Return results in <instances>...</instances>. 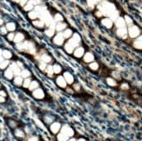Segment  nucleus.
Instances as JSON below:
<instances>
[{"label": "nucleus", "instance_id": "1", "mask_svg": "<svg viewBox=\"0 0 142 141\" xmlns=\"http://www.w3.org/2000/svg\"><path fill=\"white\" fill-rule=\"evenodd\" d=\"M29 44L30 41H23L21 43L16 44V48L20 51H27L28 47H29Z\"/></svg>", "mask_w": 142, "mask_h": 141}, {"label": "nucleus", "instance_id": "2", "mask_svg": "<svg viewBox=\"0 0 142 141\" xmlns=\"http://www.w3.org/2000/svg\"><path fill=\"white\" fill-rule=\"evenodd\" d=\"M60 132L62 133H64V135H66L67 137H72V136H73L74 134V132H73V130L72 129L71 127L69 126V125H64V126H62L61 127V130H60Z\"/></svg>", "mask_w": 142, "mask_h": 141}, {"label": "nucleus", "instance_id": "3", "mask_svg": "<svg viewBox=\"0 0 142 141\" xmlns=\"http://www.w3.org/2000/svg\"><path fill=\"white\" fill-rule=\"evenodd\" d=\"M32 96L36 99H43L45 98V92H44L42 89L38 87V89H36V90L32 91Z\"/></svg>", "mask_w": 142, "mask_h": 141}, {"label": "nucleus", "instance_id": "4", "mask_svg": "<svg viewBox=\"0 0 142 141\" xmlns=\"http://www.w3.org/2000/svg\"><path fill=\"white\" fill-rule=\"evenodd\" d=\"M61 125L60 123L58 122H52L51 124V126H50V130L51 132L53 133V134H57V133L59 132V131L61 130Z\"/></svg>", "mask_w": 142, "mask_h": 141}, {"label": "nucleus", "instance_id": "5", "mask_svg": "<svg viewBox=\"0 0 142 141\" xmlns=\"http://www.w3.org/2000/svg\"><path fill=\"white\" fill-rule=\"evenodd\" d=\"M64 38L63 36V33H58L54 37L53 43L57 44V45H62L64 43Z\"/></svg>", "mask_w": 142, "mask_h": 141}, {"label": "nucleus", "instance_id": "6", "mask_svg": "<svg viewBox=\"0 0 142 141\" xmlns=\"http://www.w3.org/2000/svg\"><path fill=\"white\" fill-rule=\"evenodd\" d=\"M56 83L60 88H66V85H67L66 81V79H64V78L63 77V76H58V77H57Z\"/></svg>", "mask_w": 142, "mask_h": 141}, {"label": "nucleus", "instance_id": "7", "mask_svg": "<svg viewBox=\"0 0 142 141\" xmlns=\"http://www.w3.org/2000/svg\"><path fill=\"white\" fill-rule=\"evenodd\" d=\"M25 40V35L24 33L22 32H17L15 33V36H14V39H13V42L15 43V44H19V43H21V42H23Z\"/></svg>", "mask_w": 142, "mask_h": 141}, {"label": "nucleus", "instance_id": "8", "mask_svg": "<svg viewBox=\"0 0 142 141\" xmlns=\"http://www.w3.org/2000/svg\"><path fill=\"white\" fill-rule=\"evenodd\" d=\"M10 68L12 70V72H13L14 75L16 76H20V74H21V68H20L19 65H17V63H12V64H11V66H10Z\"/></svg>", "mask_w": 142, "mask_h": 141}, {"label": "nucleus", "instance_id": "9", "mask_svg": "<svg viewBox=\"0 0 142 141\" xmlns=\"http://www.w3.org/2000/svg\"><path fill=\"white\" fill-rule=\"evenodd\" d=\"M63 77L64 78V79H66V83H67V84H69V85H72V84L73 83L74 78H73V76L72 75L70 72H66L64 73V76H63Z\"/></svg>", "mask_w": 142, "mask_h": 141}, {"label": "nucleus", "instance_id": "10", "mask_svg": "<svg viewBox=\"0 0 142 141\" xmlns=\"http://www.w3.org/2000/svg\"><path fill=\"white\" fill-rule=\"evenodd\" d=\"M84 48L83 47H78L77 49H75V51H73V55L74 57H83L84 55Z\"/></svg>", "mask_w": 142, "mask_h": 141}, {"label": "nucleus", "instance_id": "11", "mask_svg": "<svg viewBox=\"0 0 142 141\" xmlns=\"http://www.w3.org/2000/svg\"><path fill=\"white\" fill-rule=\"evenodd\" d=\"M5 27L7 29V31H8L9 32H11V31H16L17 25H16V24H15L14 22H8V23H6Z\"/></svg>", "mask_w": 142, "mask_h": 141}, {"label": "nucleus", "instance_id": "12", "mask_svg": "<svg viewBox=\"0 0 142 141\" xmlns=\"http://www.w3.org/2000/svg\"><path fill=\"white\" fill-rule=\"evenodd\" d=\"M4 75L7 79H12V78H13V76H14V73L11 68H7V69H5V70H4Z\"/></svg>", "mask_w": 142, "mask_h": 141}, {"label": "nucleus", "instance_id": "13", "mask_svg": "<svg viewBox=\"0 0 142 141\" xmlns=\"http://www.w3.org/2000/svg\"><path fill=\"white\" fill-rule=\"evenodd\" d=\"M32 25L35 26V27H37V28H44L45 27V24L44 21L42 20H40V19H36L34 21H32Z\"/></svg>", "mask_w": 142, "mask_h": 141}, {"label": "nucleus", "instance_id": "14", "mask_svg": "<svg viewBox=\"0 0 142 141\" xmlns=\"http://www.w3.org/2000/svg\"><path fill=\"white\" fill-rule=\"evenodd\" d=\"M2 56H3L4 59L9 60L11 58L13 55H12L11 51H10L9 50H3V51H2Z\"/></svg>", "mask_w": 142, "mask_h": 141}, {"label": "nucleus", "instance_id": "15", "mask_svg": "<svg viewBox=\"0 0 142 141\" xmlns=\"http://www.w3.org/2000/svg\"><path fill=\"white\" fill-rule=\"evenodd\" d=\"M34 8H35L34 5H33L30 1H28L27 4H25L24 7H23V10H24L25 11H26V12H30V11H32V10H34Z\"/></svg>", "mask_w": 142, "mask_h": 141}, {"label": "nucleus", "instance_id": "16", "mask_svg": "<svg viewBox=\"0 0 142 141\" xmlns=\"http://www.w3.org/2000/svg\"><path fill=\"white\" fill-rule=\"evenodd\" d=\"M28 17L30 18L32 21H34L36 19H38V12L37 11H35L34 10H32V11H30V12H28Z\"/></svg>", "mask_w": 142, "mask_h": 141}, {"label": "nucleus", "instance_id": "17", "mask_svg": "<svg viewBox=\"0 0 142 141\" xmlns=\"http://www.w3.org/2000/svg\"><path fill=\"white\" fill-rule=\"evenodd\" d=\"M38 87H39V85H38V81L36 80H32V82H31L30 84V86L28 87V89L31 91H33L34 90H36V89H38Z\"/></svg>", "mask_w": 142, "mask_h": 141}, {"label": "nucleus", "instance_id": "18", "mask_svg": "<svg viewBox=\"0 0 142 141\" xmlns=\"http://www.w3.org/2000/svg\"><path fill=\"white\" fill-rule=\"evenodd\" d=\"M23 81L24 80H23V78L21 77V76H16L13 79V83H14L15 85L20 86V85H23Z\"/></svg>", "mask_w": 142, "mask_h": 141}, {"label": "nucleus", "instance_id": "19", "mask_svg": "<svg viewBox=\"0 0 142 141\" xmlns=\"http://www.w3.org/2000/svg\"><path fill=\"white\" fill-rule=\"evenodd\" d=\"M55 28L58 31H64L66 29V24L63 23V22H59L56 25Z\"/></svg>", "mask_w": 142, "mask_h": 141}, {"label": "nucleus", "instance_id": "20", "mask_svg": "<svg viewBox=\"0 0 142 141\" xmlns=\"http://www.w3.org/2000/svg\"><path fill=\"white\" fill-rule=\"evenodd\" d=\"M139 33V31L138 30V28L135 27V26H133V27L130 28V30H129V34H130V36L132 38H134V37H137V35Z\"/></svg>", "mask_w": 142, "mask_h": 141}, {"label": "nucleus", "instance_id": "21", "mask_svg": "<svg viewBox=\"0 0 142 141\" xmlns=\"http://www.w3.org/2000/svg\"><path fill=\"white\" fill-rule=\"evenodd\" d=\"M64 50H66V51L67 52V53H73L74 47L69 42H67V43L66 44V45H64Z\"/></svg>", "mask_w": 142, "mask_h": 141}, {"label": "nucleus", "instance_id": "22", "mask_svg": "<svg viewBox=\"0 0 142 141\" xmlns=\"http://www.w3.org/2000/svg\"><path fill=\"white\" fill-rule=\"evenodd\" d=\"M9 64H10L9 60L4 59L3 61L0 63V70H5V69H7V67L9 66Z\"/></svg>", "mask_w": 142, "mask_h": 141}, {"label": "nucleus", "instance_id": "23", "mask_svg": "<svg viewBox=\"0 0 142 141\" xmlns=\"http://www.w3.org/2000/svg\"><path fill=\"white\" fill-rule=\"evenodd\" d=\"M40 59H41V61L45 62L46 64H48V63H50L51 61V57L47 54H43L42 56L40 57Z\"/></svg>", "mask_w": 142, "mask_h": 141}, {"label": "nucleus", "instance_id": "24", "mask_svg": "<svg viewBox=\"0 0 142 141\" xmlns=\"http://www.w3.org/2000/svg\"><path fill=\"white\" fill-rule=\"evenodd\" d=\"M57 138H58V141H67L70 138L67 137L66 135H64V133H62L60 132L58 134V137H57Z\"/></svg>", "mask_w": 142, "mask_h": 141}, {"label": "nucleus", "instance_id": "25", "mask_svg": "<svg viewBox=\"0 0 142 141\" xmlns=\"http://www.w3.org/2000/svg\"><path fill=\"white\" fill-rule=\"evenodd\" d=\"M63 36L64 38H69L73 36V31H72L71 29H66L63 32Z\"/></svg>", "mask_w": 142, "mask_h": 141}, {"label": "nucleus", "instance_id": "26", "mask_svg": "<svg viewBox=\"0 0 142 141\" xmlns=\"http://www.w3.org/2000/svg\"><path fill=\"white\" fill-rule=\"evenodd\" d=\"M93 59H94L93 55H92V53H86V55H85V57H84V60H85V61H86V63L92 62Z\"/></svg>", "mask_w": 142, "mask_h": 141}, {"label": "nucleus", "instance_id": "27", "mask_svg": "<svg viewBox=\"0 0 142 141\" xmlns=\"http://www.w3.org/2000/svg\"><path fill=\"white\" fill-rule=\"evenodd\" d=\"M20 76L23 78H30L31 76V72L30 70H28L26 69H24L21 70V74H20Z\"/></svg>", "mask_w": 142, "mask_h": 141}, {"label": "nucleus", "instance_id": "28", "mask_svg": "<svg viewBox=\"0 0 142 141\" xmlns=\"http://www.w3.org/2000/svg\"><path fill=\"white\" fill-rule=\"evenodd\" d=\"M45 72L47 73V75L49 77H51L53 74H54V72H53V65H48L45 69Z\"/></svg>", "mask_w": 142, "mask_h": 141}, {"label": "nucleus", "instance_id": "29", "mask_svg": "<svg viewBox=\"0 0 142 141\" xmlns=\"http://www.w3.org/2000/svg\"><path fill=\"white\" fill-rule=\"evenodd\" d=\"M134 46H135L136 48L142 49V37H140V38H138L134 42Z\"/></svg>", "mask_w": 142, "mask_h": 141}, {"label": "nucleus", "instance_id": "30", "mask_svg": "<svg viewBox=\"0 0 142 141\" xmlns=\"http://www.w3.org/2000/svg\"><path fill=\"white\" fill-rule=\"evenodd\" d=\"M32 82V79L30 78H25V80L23 81V87L24 88H28L30 86V84Z\"/></svg>", "mask_w": 142, "mask_h": 141}, {"label": "nucleus", "instance_id": "31", "mask_svg": "<svg viewBox=\"0 0 142 141\" xmlns=\"http://www.w3.org/2000/svg\"><path fill=\"white\" fill-rule=\"evenodd\" d=\"M5 36H6V38H7V40L10 41V42H13L14 36H15V33H14V31H11V32L7 33Z\"/></svg>", "mask_w": 142, "mask_h": 141}, {"label": "nucleus", "instance_id": "32", "mask_svg": "<svg viewBox=\"0 0 142 141\" xmlns=\"http://www.w3.org/2000/svg\"><path fill=\"white\" fill-rule=\"evenodd\" d=\"M15 135H16L17 138H25V132L20 129H17L15 131Z\"/></svg>", "mask_w": 142, "mask_h": 141}, {"label": "nucleus", "instance_id": "33", "mask_svg": "<svg viewBox=\"0 0 142 141\" xmlns=\"http://www.w3.org/2000/svg\"><path fill=\"white\" fill-rule=\"evenodd\" d=\"M45 34H46V36H48V37H52L54 35V28L49 27L48 29H46Z\"/></svg>", "mask_w": 142, "mask_h": 141}, {"label": "nucleus", "instance_id": "34", "mask_svg": "<svg viewBox=\"0 0 142 141\" xmlns=\"http://www.w3.org/2000/svg\"><path fill=\"white\" fill-rule=\"evenodd\" d=\"M62 70V68L59 64H54L53 65V72L54 73H56V74H58V73H60Z\"/></svg>", "mask_w": 142, "mask_h": 141}, {"label": "nucleus", "instance_id": "35", "mask_svg": "<svg viewBox=\"0 0 142 141\" xmlns=\"http://www.w3.org/2000/svg\"><path fill=\"white\" fill-rule=\"evenodd\" d=\"M53 20H54V22H56V23L62 22V20H63V17H62L60 14H56L55 16H54Z\"/></svg>", "mask_w": 142, "mask_h": 141}, {"label": "nucleus", "instance_id": "36", "mask_svg": "<svg viewBox=\"0 0 142 141\" xmlns=\"http://www.w3.org/2000/svg\"><path fill=\"white\" fill-rule=\"evenodd\" d=\"M117 33H118V35H119V36L124 37V38H125V36L126 35V29H123V28L119 29L118 31H117Z\"/></svg>", "mask_w": 142, "mask_h": 141}, {"label": "nucleus", "instance_id": "37", "mask_svg": "<svg viewBox=\"0 0 142 141\" xmlns=\"http://www.w3.org/2000/svg\"><path fill=\"white\" fill-rule=\"evenodd\" d=\"M7 33H8V31H7L5 26H4V25L0 26V34L3 36H5Z\"/></svg>", "mask_w": 142, "mask_h": 141}, {"label": "nucleus", "instance_id": "38", "mask_svg": "<svg viewBox=\"0 0 142 141\" xmlns=\"http://www.w3.org/2000/svg\"><path fill=\"white\" fill-rule=\"evenodd\" d=\"M38 67H39V69L41 70H45L46 67H47V64L43 61H40L39 64H38Z\"/></svg>", "mask_w": 142, "mask_h": 141}, {"label": "nucleus", "instance_id": "39", "mask_svg": "<svg viewBox=\"0 0 142 141\" xmlns=\"http://www.w3.org/2000/svg\"><path fill=\"white\" fill-rule=\"evenodd\" d=\"M8 125L11 128H16L17 127V123L13 119H9L8 120Z\"/></svg>", "mask_w": 142, "mask_h": 141}, {"label": "nucleus", "instance_id": "40", "mask_svg": "<svg viewBox=\"0 0 142 141\" xmlns=\"http://www.w3.org/2000/svg\"><path fill=\"white\" fill-rule=\"evenodd\" d=\"M102 23H103V25H105L106 27H111L112 25H113L112 21H111L110 19H104L102 21Z\"/></svg>", "mask_w": 142, "mask_h": 141}, {"label": "nucleus", "instance_id": "41", "mask_svg": "<svg viewBox=\"0 0 142 141\" xmlns=\"http://www.w3.org/2000/svg\"><path fill=\"white\" fill-rule=\"evenodd\" d=\"M89 67L91 68L92 70H97L98 68H99V64H98L97 63H92V64H90Z\"/></svg>", "mask_w": 142, "mask_h": 141}, {"label": "nucleus", "instance_id": "42", "mask_svg": "<svg viewBox=\"0 0 142 141\" xmlns=\"http://www.w3.org/2000/svg\"><path fill=\"white\" fill-rule=\"evenodd\" d=\"M45 121L46 124H51V123L53 122V119L51 117L46 116V117H45Z\"/></svg>", "mask_w": 142, "mask_h": 141}, {"label": "nucleus", "instance_id": "43", "mask_svg": "<svg viewBox=\"0 0 142 141\" xmlns=\"http://www.w3.org/2000/svg\"><path fill=\"white\" fill-rule=\"evenodd\" d=\"M125 25V22H124V20L122 18H120L118 21H117V26L119 27H123V26Z\"/></svg>", "mask_w": 142, "mask_h": 141}, {"label": "nucleus", "instance_id": "44", "mask_svg": "<svg viewBox=\"0 0 142 141\" xmlns=\"http://www.w3.org/2000/svg\"><path fill=\"white\" fill-rule=\"evenodd\" d=\"M73 40H75L76 42H78V43L79 44V42H80V37L79 36V34H77V33H75L74 35H73Z\"/></svg>", "mask_w": 142, "mask_h": 141}, {"label": "nucleus", "instance_id": "45", "mask_svg": "<svg viewBox=\"0 0 142 141\" xmlns=\"http://www.w3.org/2000/svg\"><path fill=\"white\" fill-rule=\"evenodd\" d=\"M107 84L109 85H112V86L116 85V82L113 79H112V78H108V79H107Z\"/></svg>", "mask_w": 142, "mask_h": 141}, {"label": "nucleus", "instance_id": "46", "mask_svg": "<svg viewBox=\"0 0 142 141\" xmlns=\"http://www.w3.org/2000/svg\"><path fill=\"white\" fill-rule=\"evenodd\" d=\"M28 1H29V0H19V4L21 7H24L25 5L27 4V2H28Z\"/></svg>", "mask_w": 142, "mask_h": 141}, {"label": "nucleus", "instance_id": "47", "mask_svg": "<svg viewBox=\"0 0 142 141\" xmlns=\"http://www.w3.org/2000/svg\"><path fill=\"white\" fill-rule=\"evenodd\" d=\"M73 88H74V90H75V91H79V89H80V86H79V84H74V85H73Z\"/></svg>", "mask_w": 142, "mask_h": 141}, {"label": "nucleus", "instance_id": "48", "mask_svg": "<svg viewBox=\"0 0 142 141\" xmlns=\"http://www.w3.org/2000/svg\"><path fill=\"white\" fill-rule=\"evenodd\" d=\"M0 96H2V97H5L7 96V94H6V92L4 91H3V90H0Z\"/></svg>", "mask_w": 142, "mask_h": 141}, {"label": "nucleus", "instance_id": "49", "mask_svg": "<svg viewBox=\"0 0 142 141\" xmlns=\"http://www.w3.org/2000/svg\"><path fill=\"white\" fill-rule=\"evenodd\" d=\"M4 102H5V98L0 96V103H4Z\"/></svg>", "mask_w": 142, "mask_h": 141}, {"label": "nucleus", "instance_id": "50", "mask_svg": "<svg viewBox=\"0 0 142 141\" xmlns=\"http://www.w3.org/2000/svg\"><path fill=\"white\" fill-rule=\"evenodd\" d=\"M28 141H38V138H36V137H32Z\"/></svg>", "mask_w": 142, "mask_h": 141}, {"label": "nucleus", "instance_id": "51", "mask_svg": "<svg viewBox=\"0 0 142 141\" xmlns=\"http://www.w3.org/2000/svg\"><path fill=\"white\" fill-rule=\"evenodd\" d=\"M17 65H19V66L21 68V69H23V68H24V65H23V64L21 62H17Z\"/></svg>", "mask_w": 142, "mask_h": 141}, {"label": "nucleus", "instance_id": "52", "mask_svg": "<svg viewBox=\"0 0 142 141\" xmlns=\"http://www.w3.org/2000/svg\"><path fill=\"white\" fill-rule=\"evenodd\" d=\"M4 60V57H3V56L2 55H0V63H1L2 61Z\"/></svg>", "mask_w": 142, "mask_h": 141}, {"label": "nucleus", "instance_id": "53", "mask_svg": "<svg viewBox=\"0 0 142 141\" xmlns=\"http://www.w3.org/2000/svg\"><path fill=\"white\" fill-rule=\"evenodd\" d=\"M67 141H76V139H74V138H70V139H68Z\"/></svg>", "mask_w": 142, "mask_h": 141}, {"label": "nucleus", "instance_id": "54", "mask_svg": "<svg viewBox=\"0 0 142 141\" xmlns=\"http://www.w3.org/2000/svg\"><path fill=\"white\" fill-rule=\"evenodd\" d=\"M79 141H85V140H84V139H79Z\"/></svg>", "mask_w": 142, "mask_h": 141}]
</instances>
